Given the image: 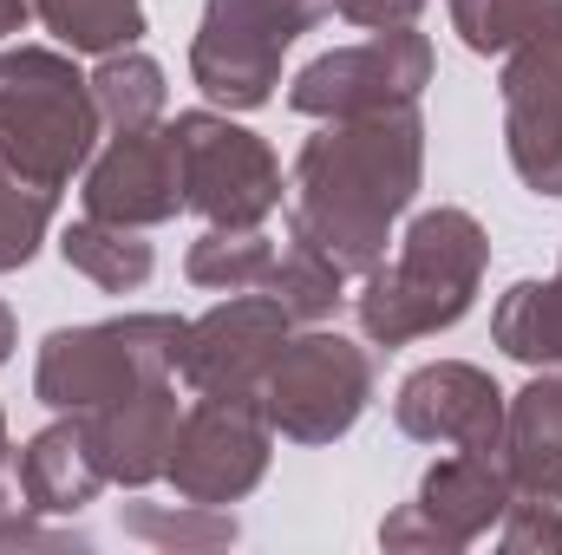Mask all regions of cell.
<instances>
[{
	"label": "cell",
	"instance_id": "obj_10",
	"mask_svg": "<svg viewBox=\"0 0 562 555\" xmlns=\"http://www.w3.org/2000/svg\"><path fill=\"white\" fill-rule=\"evenodd\" d=\"M269 471V412L262 399H216L196 393V406L177 418L170 444V484L183 503H236L262 484Z\"/></svg>",
	"mask_w": 562,
	"mask_h": 555
},
{
	"label": "cell",
	"instance_id": "obj_6",
	"mask_svg": "<svg viewBox=\"0 0 562 555\" xmlns=\"http://www.w3.org/2000/svg\"><path fill=\"white\" fill-rule=\"evenodd\" d=\"M170 138L183 170V209L210 216V229H262L281 209V163L256 132L229 125L223 112H183Z\"/></svg>",
	"mask_w": 562,
	"mask_h": 555
},
{
	"label": "cell",
	"instance_id": "obj_1",
	"mask_svg": "<svg viewBox=\"0 0 562 555\" xmlns=\"http://www.w3.org/2000/svg\"><path fill=\"white\" fill-rule=\"evenodd\" d=\"M425 170L419 105L367 112V118H327L321 138L294 157V209L288 229L314 242L347 275H367L386 262V229L413 203Z\"/></svg>",
	"mask_w": 562,
	"mask_h": 555
},
{
	"label": "cell",
	"instance_id": "obj_9",
	"mask_svg": "<svg viewBox=\"0 0 562 555\" xmlns=\"http://www.w3.org/2000/svg\"><path fill=\"white\" fill-rule=\"evenodd\" d=\"M504 138L537 196H562V0H537L504 66Z\"/></svg>",
	"mask_w": 562,
	"mask_h": 555
},
{
	"label": "cell",
	"instance_id": "obj_2",
	"mask_svg": "<svg viewBox=\"0 0 562 555\" xmlns=\"http://www.w3.org/2000/svg\"><path fill=\"white\" fill-rule=\"evenodd\" d=\"M484 262H491V242H484L471 209H451V203L425 209L406 229L400 256L367 269V287L353 301L367 340L373 347H406V340H425V333L464 320V307L484 281Z\"/></svg>",
	"mask_w": 562,
	"mask_h": 555
},
{
	"label": "cell",
	"instance_id": "obj_23",
	"mask_svg": "<svg viewBox=\"0 0 562 555\" xmlns=\"http://www.w3.org/2000/svg\"><path fill=\"white\" fill-rule=\"evenodd\" d=\"M340 281H347L340 262H327L314 242L294 236V242L281 249L276 275H269V294L288 307V320H327V314L340 307Z\"/></svg>",
	"mask_w": 562,
	"mask_h": 555
},
{
	"label": "cell",
	"instance_id": "obj_27",
	"mask_svg": "<svg viewBox=\"0 0 562 555\" xmlns=\"http://www.w3.org/2000/svg\"><path fill=\"white\" fill-rule=\"evenodd\" d=\"M510 523H504V550L524 555V550H562V517L557 510H543V497H530V503H517L510 497V510H504Z\"/></svg>",
	"mask_w": 562,
	"mask_h": 555
},
{
	"label": "cell",
	"instance_id": "obj_11",
	"mask_svg": "<svg viewBox=\"0 0 562 555\" xmlns=\"http://www.w3.org/2000/svg\"><path fill=\"white\" fill-rule=\"evenodd\" d=\"M288 307L276 294L249 287L229 294L223 307H210L203 320H183V353L177 373L190 393H216V399H262V380L276 366L281 340H288Z\"/></svg>",
	"mask_w": 562,
	"mask_h": 555
},
{
	"label": "cell",
	"instance_id": "obj_18",
	"mask_svg": "<svg viewBox=\"0 0 562 555\" xmlns=\"http://www.w3.org/2000/svg\"><path fill=\"white\" fill-rule=\"evenodd\" d=\"M491 333H497V347L510 360H524V366L562 380V275L557 281H517L497 301Z\"/></svg>",
	"mask_w": 562,
	"mask_h": 555
},
{
	"label": "cell",
	"instance_id": "obj_17",
	"mask_svg": "<svg viewBox=\"0 0 562 555\" xmlns=\"http://www.w3.org/2000/svg\"><path fill=\"white\" fill-rule=\"evenodd\" d=\"M20 497L33 503V510H46V517H72V510H86L99 490H105V471H99V457H92V438H86V418H72V424H46L26 451H20Z\"/></svg>",
	"mask_w": 562,
	"mask_h": 555
},
{
	"label": "cell",
	"instance_id": "obj_15",
	"mask_svg": "<svg viewBox=\"0 0 562 555\" xmlns=\"http://www.w3.org/2000/svg\"><path fill=\"white\" fill-rule=\"evenodd\" d=\"M86 418V438H92V457L105 471V484H150L170 471V444H177V393L170 380H150L138 393L112 399V406H92Z\"/></svg>",
	"mask_w": 562,
	"mask_h": 555
},
{
	"label": "cell",
	"instance_id": "obj_21",
	"mask_svg": "<svg viewBox=\"0 0 562 555\" xmlns=\"http://www.w3.org/2000/svg\"><path fill=\"white\" fill-rule=\"evenodd\" d=\"M92 105L112 132H150L164 118V72L144 53H105V66L92 72Z\"/></svg>",
	"mask_w": 562,
	"mask_h": 555
},
{
	"label": "cell",
	"instance_id": "obj_26",
	"mask_svg": "<svg viewBox=\"0 0 562 555\" xmlns=\"http://www.w3.org/2000/svg\"><path fill=\"white\" fill-rule=\"evenodd\" d=\"M125 530L150 536V543H236V517H210V503H190V510H125Z\"/></svg>",
	"mask_w": 562,
	"mask_h": 555
},
{
	"label": "cell",
	"instance_id": "obj_31",
	"mask_svg": "<svg viewBox=\"0 0 562 555\" xmlns=\"http://www.w3.org/2000/svg\"><path fill=\"white\" fill-rule=\"evenodd\" d=\"M0 471H7V418H0Z\"/></svg>",
	"mask_w": 562,
	"mask_h": 555
},
{
	"label": "cell",
	"instance_id": "obj_22",
	"mask_svg": "<svg viewBox=\"0 0 562 555\" xmlns=\"http://www.w3.org/2000/svg\"><path fill=\"white\" fill-rule=\"evenodd\" d=\"M276 262H281V249L262 229H210L190 249V281L196 287H223V294H249V287L269 294Z\"/></svg>",
	"mask_w": 562,
	"mask_h": 555
},
{
	"label": "cell",
	"instance_id": "obj_25",
	"mask_svg": "<svg viewBox=\"0 0 562 555\" xmlns=\"http://www.w3.org/2000/svg\"><path fill=\"white\" fill-rule=\"evenodd\" d=\"M537 0H451V26L471 53H510L517 33L530 26Z\"/></svg>",
	"mask_w": 562,
	"mask_h": 555
},
{
	"label": "cell",
	"instance_id": "obj_19",
	"mask_svg": "<svg viewBox=\"0 0 562 555\" xmlns=\"http://www.w3.org/2000/svg\"><path fill=\"white\" fill-rule=\"evenodd\" d=\"M59 256H66V269H79L86 281H99L105 294H132V287L150 281V242H144L138 229H125V223L86 216V223H72V229L59 236Z\"/></svg>",
	"mask_w": 562,
	"mask_h": 555
},
{
	"label": "cell",
	"instance_id": "obj_30",
	"mask_svg": "<svg viewBox=\"0 0 562 555\" xmlns=\"http://www.w3.org/2000/svg\"><path fill=\"white\" fill-rule=\"evenodd\" d=\"M13 353V314H7V301H0V360Z\"/></svg>",
	"mask_w": 562,
	"mask_h": 555
},
{
	"label": "cell",
	"instance_id": "obj_14",
	"mask_svg": "<svg viewBox=\"0 0 562 555\" xmlns=\"http://www.w3.org/2000/svg\"><path fill=\"white\" fill-rule=\"evenodd\" d=\"M400 431L419 444H451V451H497L504 457V393L491 386V373L464 366V360H438L419 366L400 386Z\"/></svg>",
	"mask_w": 562,
	"mask_h": 555
},
{
	"label": "cell",
	"instance_id": "obj_12",
	"mask_svg": "<svg viewBox=\"0 0 562 555\" xmlns=\"http://www.w3.org/2000/svg\"><path fill=\"white\" fill-rule=\"evenodd\" d=\"M510 497H517V484H510L497 451H451V457H438L425 471L419 497L400 517H386L380 536L393 550H406V543H419V550H464L471 536H484L510 510Z\"/></svg>",
	"mask_w": 562,
	"mask_h": 555
},
{
	"label": "cell",
	"instance_id": "obj_4",
	"mask_svg": "<svg viewBox=\"0 0 562 555\" xmlns=\"http://www.w3.org/2000/svg\"><path fill=\"white\" fill-rule=\"evenodd\" d=\"M183 353V320L170 314H132V320H99V327H59L40 347L33 393L59 412H92L150 380H170Z\"/></svg>",
	"mask_w": 562,
	"mask_h": 555
},
{
	"label": "cell",
	"instance_id": "obj_29",
	"mask_svg": "<svg viewBox=\"0 0 562 555\" xmlns=\"http://www.w3.org/2000/svg\"><path fill=\"white\" fill-rule=\"evenodd\" d=\"M26 13H33L26 0H0V39H7V33H20V26H26Z\"/></svg>",
	"mask_w": 562,
	"mask_h": 555
},
{
	"label": "cell",
	"instance_id": "obj_8",
	"mask_svg": "<svg viewBox=\"0 0 562 555\" xmlns=\"http://www.w3.org/2000/svg\"><path fill=\"white\" fill-rule=\"evenodd\" d=\"M425 86H431L425 33L386 26L367 46H340V53H321L314 66H301V79L288 86V105L301 118H367V112L419 105Z\"/></svg>",
	"mask_w": 562,
	"mask_h": 555
},
{
	"label": "cell",
	"instance_id": "obj_13",
	"mask_svg": "<svg viewBox=\"0 0 562 555\" xmlns=\"http://www.w3.org/2000/svg\"><path fill=\"white\" fill-rule=\"evenodd\" d=\"M183 209V170H177V138L170 125L157 132H112V144L86 170V216L150 229Z\"/></svg>",
	"mask_w": 562,
	"mask_h": 555
},
{
	"label": "cell",
	"instance_id": "obj_16",
	"mask_svg": "<svg viewBox=\"0 0 562 555\" xmlns=\"http://www.w3.org/2000/svg\"><path fill=\"white\" fill-rule=\"evenodd\" d=\"M504 471L524 497L562 503V380L543 373L504 399Z\"/></svg>",
	"mask_w": 562,
	"mask_h": 555
},
{
	"label": "cell",
	"instance_id": "obj_20",
	"mask_svg": "<svg viewBox=\"0 0 562 555\" xmlns=\"http://www.w3.org/2000/svg\"><path fill=\"white\" fill-rule=\"evenodd\" d=\"M33 7V20L59 39V46H72V53H125L132 39L144 33V7L138 0H26Z\"/></svg>",
	"mask_w": 562,
	"mask_h": 555
},
{
	"label": "cell",
	"instance_id": "obj_7",
	"mask_svg": "<svg viewBox=\"0 0 562 555\" xmlns=\"http://www.w3.org/2000/svg\"><path fill=\"white\" fill-rule=\"evenodd\" d=\"M373 399V353L340 333H301L281 340L276 366L262 380V412L281 438L327 444L340 438Z\"/></svg>",
	"mask_w": 562,
	"mask_h": 555
},
{
	"label": "cell",
	"instance_id": "obj_3",
	"mask_svg": "<svg viewBox=\"0 0 562 555\" xmlns=\"http://www.w3.org/2000/svg\"><path fill=\"white\" fill-rule=\"evenodd\" d=\"M99 125L105 118L92 105V79H79L72 59L46 46L0 53V163L20 170L33 190L59 196L72 170L92 163Z\"/></svg>",
	"mask_w": 562,
	"mask_h": 555
},
{
	"label": "cell",
	"instance_id": "obj_24",
	"mask_svg": "<svg viewBox=\"0 0 562 555\" xmlns=\"http://www.w3.org/2000/svg\"><path fill=\"white\" fill-rule=\"evenodd\" d=\"M53 223V190H33L20 170L0 163V269H20Z\"/></svg>",
	"mask_w": 562,
	"mask_h": 555
},
{
	"label": "cell",
	"instance_id": "obj_28",
	"mask_svg": "<svg viewBox=\"0 0 562 555\" xmlns=\"http://www.w3.org/2000/svg\"><path fill=\"white\" fill-rule=\"evenodd\" d=\"M334 13L340 20H353V26H413L425 13V0H334Z\"/></svg>",
	"mask_w": 562,
	"mask_h": 555
},
{
	"label": "cell",
	"instance_id": "obj_5",
	"mask_svg": "<svg viewBox=\"0 0 562 555\" xmlns=\"http://www.w3.org/2000/svg\"><path fill=\"white\" fill-rule=\"evenodd\" d=\"M334 0H210L196 46H190V72L196 86L229 105V112H256L276 99L281 53L327 13Z\"/></svg>",
	"mask_w": 562,
	"mask_h": 555
}]
</instances>
